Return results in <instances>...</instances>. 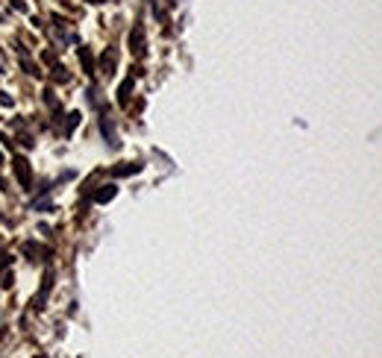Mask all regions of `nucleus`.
Returning a JSON list of instances; mask_svg holds the SVG:
<instances>
[{
  "label": "nucleus",
  "instance_id": "f257e3e1",
  "mask_svg": "<svg viewBox=\"0 0 382 358\" xmlns=\"http://www.w3.org/2000/svg\"><path fill=\"white\" fill-rule=\"evenodd\" d=\"M129 47H133L136 50V56L141 59V56H145V27H141V24H136L133 27V32H129Z\"/></svg>",
  "mask_w": 382,
  "mask_h": 358
},
{
  "label": "nucleus",
  "instance_id": "f03ea898",
  "mask_svg": "<svg viewBox=\"0 0 382 358\" xmlns=\"http://www.w3.org/2000/svg\"><path fill=\"white\" fill-rule=\"evenodd\" d=\"M15 177L21 182V188H30V182H32V170H30V161L27 159H15Z\"/></svg>",
  "mask_w": 382,
  "mask_h": 358
},
{
  "label": "nucleus",
  "instance_id": "7ed1b4c3",
  "mask_svg": "<svg viewBox=\"0 0 382 358\" xmlns=\"http://www.w3.org/2000/svg\"><path fill=\"white\" fill-rule=\"evenodd\" d=\"M115 194H118V186H112V182H109V186H100V191L94 194V200L97 203H109V200L115 197Z\"/></svg>",
  "mask_w": 382,
  "mask_h": 358
},
{
  "label": "nucleus",
  "instance_id": "20e7f679",
  "mask_svg": "<svg viewBox=\"0 0 382 358\" xmlns=\"http://www.w3.org/2000/svg\"><path fill=\"white\" fill-rule=\"evenodd\" d=\"M112 65H115V53H106V56H103V68L109 71V68H112Z\"/></svg>",
  "mask_w": 382,
  "mask_h": 358
},
{
  "label": "nucleus",
  "instance_id": "39448f33",
  "mask_svg": "<svg viewBox=\"0 0 382 358\" xmlns=\"http://www.w3.org/2000/svg\"><path fill=\"white\" fill-rule=\"evenodd\" d=\"M0 103H3V106H15V100H12V97H9L6 91H0Z\"/></svg>",
  "mask_w": 382,
  "mask_h": 358
},
{
  "label": "nucleus",
  "instance_id": "423d86ee",
  "mask_svg": "<svg viewBox=\"0 0 382 358\" xmlns=\"http://www.w3.org/2000/svg\"><path fill=\"white\" fill-rule=\"evenodd\" d=\"M89 3H106V0H89Z\"/></svg>",
  "mask_w": 382,
  "mask_h": 358
}]
</instances>
